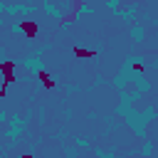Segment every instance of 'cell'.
Segmentation results:
<instances>
[{
	"mask_svg": "<svg viewBox=\"0 0 158 158\" xmlns=\"http://www.w3.org/2000/svg\"><path fill=\"white\" fill-rule=\"evenodd\" d=\"M74 54L77 57H96L94 49H81V47H74Z\"/></svg>",
	"mask_w": 158,
	"mask_h": 158,
	"instance_id": "2",
	"label": "cell"
},
{
	"mask_svg": "<svg viewBox=\"0 0 158 158\" xmlns=\"http://www.w3.org/2000/svg\"><path fill=\"white\" fill-rule=\"evenodd\" d=\"M133 72H138V74H141V72H143V64H141V62H133Z\"/></svg>",
	"mask_w": 158,
	"mask_h": 158,
	"instance_id": "4",
	"label": "cell"
},
{
	"mask_svg": "<svg viewBox=\"0 0 158 158\" xmlns=\"http://www.w3.org/2000/svg\"><path fill=\"white\" fill-rule=\"evenodd\" d=\"M20 27L25 30V35H27V37H35V35H37V25H35V22H30V20H20Z\"/></svg>",
	"mask_w": 158,
	"mask_h": 158,
	"instance_id": "1",
	"label": "cell"
},
{
	"mask_svg": "<svg viewBox=\"0 0 158 158\" xmlns=\"http://www.w3.org/2000/svg\"><path fill=\"white\" fill-rule=\"evenodd\" d=\"M81 7H84V2H81V0H77V2H72V12H79Z\"/></svg>",
	"mask_w": 158,
	"mask_h": 158,
	"instance_id": "3",
	"label": "cell"
}]
</instances>
